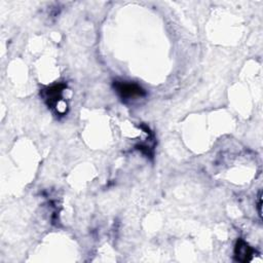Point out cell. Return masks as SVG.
I'll return each mask as SVG.
<instances>
[{"mask_svg": "<svg viewBox=\"0 0 263 263\" xmlns=\"http://www.w3.org/2000/svg\"><path fill=\"white\" fill-rule=\"evenodd\" d=\"M114 89L123 100H130L135 98H142L146 95L145 89L135 82L114 81Z\"/></svg>", "mask_w": 263, "mask_h": 263, "instance_id": "1", "label": "cell"}, {"mask_svg": "<svg viewBox=\"0 0 263 263\" xmlns=\"http://www.w3.org/2000/svg\"><path fill=\"white\" fill-rule=\"evenodd\" d=\"M255 251L251 248L245 240L238 239L234 248V257L236 261L239 262H249L251 261Z\"/></svg>", "mask_w": 263, "mask_h": 263, "instance_id": "2", "label": "cell"}, {"mask_svg": "<svg viewBox=\"0 0 263 263\" xmlns=\"http://www.w3.org/2000/svg\"><path fill=\"white\" fill-rule=\"evenodd\" d=\"M65 88V84H55L49 88H47L44 92V99L48 105V107L51 108H58L59 102L62 100V92Z\"/></svg>", "mask_w": 263, "mask_h": 263, "instance_id": "3", "label": "cell"}, {"mask_svg": "<svg viewBox=\"0 0 263 263\" xmlns=\"http://www.w3.org/2000/svg\"><path fill=\"white\" fill-rule=\"evenodd\" d=\"M259 198H258V204H257V208H258V214H259V216H260V218H261V216H262V211H261V206H262V197H261V191L259 192V196H258Z\"/></svg>", "mask_w": 263, "mask_h": 263, "instance_id": "4", "label": "cell"}]
</instances>
